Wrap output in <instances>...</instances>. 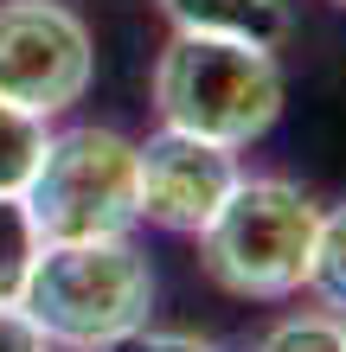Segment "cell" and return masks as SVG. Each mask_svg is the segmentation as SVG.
<instances>
[{"mask_svg": "<svg viewBox=\"0 0 346 352\" xmlns=\"http://www.w3.org/2000/svg\"><path fill=\"white\" fill-rule=\"evenodd\" d=\"M19 307L52 346L109 352L154 314V269L129 237H77L45 243L26 276Z\"/></svg>", "mask_w": 346, "mask_h": 352, "instance_id": "1", "label": "cell"}, {"mask_svg": "<svg viewBox=\"0 0 346 352\" xmlns=\"http://www.w3.org/2000/svg\"><path fill=\"white\" fill-rule=\"evenodd\" d=\"M154 109L167 129L206 135L218 148H250L282 116L276 52L218 32H173L154 58Z\"/></svg>", "mask_w": 346, "mask_h": 352, "instance_id": "2", "label": "cell"}, {"mask_svg": "<svg viewBox=\"0 0 346 352\" xmlns=\"http://www.w3.org/2000/svg\"><path fill=\"white\" fill-rule=\"evenodd\" d=\"M321 205L295 179H237L212 224L199 231V263L206 276L237 301H289L308 282Z\"/></svg>", "mask_w": 346, "mask_h": 352, "instance_id": "3", "label": "cell"}, {"mask_svg": "<svg viewBox=\"0 0 346 352\" xmlns=\"http://www.w3.org/2000/svg\"><path fill=\"white\" fill-rule=\"evenodd\" d=\"M26 212L45 243H77V237H129L141 218L135 205V141L116 129H65L45 141L39 167L26 179Z\"/></svg>", "mask_w": 346, "mask_h": 352, "instance_id": "4", "label": "cell"}, {"mask_svg": "<svg viewBox=\"0 0 346 352\" xmlns=\"http://www.w3.org/2000/svg\"><path fill=\"white\" fill-rule=\"evenodd\" d=\"M96 77L90 26L65 0H0V102L65 116Z\"/></svg>", "mask_w": 346, "mask_h": 352, "instance_id": "5", "label": "cell"}, {"mask_svg": "<svg viewBox=\"0 0 346 352\" xmlns=\"http://www.w3.org/2000/svg\"><path fill=\"white\" fill-rule=\"evenodd\" d=\"M237 179H244L237 148H218L206 135H186V129L160 122L148 141H135V205L160 231L199 237Z\"/></svg>", "mask_w": 346, "mask_h": 352, "instance_id": "6", "label": "cell"}, {"mask_svg": "<svg viewBox=\"0 0 346 352\" xmlns=\"http://www.w3.org/2000/svg\"><path fill=\"white\" fill-rule=\"evenodd\" d=\"M167 13L173 32H218V38H244V45L282 52L295 32L289 0H154Z\"/></svg>", "mask_w": 346, "mask_h": 352, "instance_id": "7", "label": "cell"}, {"mask_svg": "<svg viewBox=\"0 0 346 352\" xmlns=\"http://www.w3.org/2000/svg\"><path fill=\"white\" fill-rule=\"evenodd\" d=\"M308 295L321 301V314L346 320V199L334 212H321L314 224V250H308Z\"/></svg>", "mask_w": 346, "mask_h": 352, "instance_id": "8", "label": "cell"}, {"mask_svg": "<svg viewBox=\"0 0 346 352\" xmlns=\"http://www.w3.org/2000/svg\"><path fill=\"white\" fill-rule=\"evenodd\" d=\"M39 250H45V237H39L26 199H19V192H0V301H19V295H26V276H32Z\"/></svg>", "mask_w": 346, "mask_h": 352, "instance_id": "9", "label": "cell"}, {"mask_svg": "<svg viewBox=\"0 0 346 352\" xmlns=\"http://www.w3.org/2000/svg\"><path fill=\"white\" fill-rule=\"evenodd\" d=\"M45 141H52L45 116L0 102V192H26V179L39 167V154H45Z\"/></svg>", "mask_w": 346, "mask_h": 352, "instance_id": "10", "label": "cell"}, {"mask_svg": "<svg viewBox=\"0 0 346 352\" xmlns=\"http://www.w3.org/2000/svg\"><path fill=\"white\" fill-rule=\"evenodd\" d=\"M257 352H346V320L334 314H289L257 340Z\"/></svg>", "mask_w": 346, "mask_h": 352, "instance_id": "11", "label": "cell"}, {"mask_svg": "<svg viewBox=\"0 0 346 352\" xmlns=\"http://www.w3.org/2000/svg\"><path fill=\"white\" fill-rule=\"evenodd\" d=\"M109 352H225L218 340H199V333H160V327H135L129 340H116Z\"/></svg>", "mask_w": 346, "mask_h": 352, "instance_id": "12", "label": "cell"}, {"mask_svg": "<svg viewBox=\"0 0 346 352\" xmlns=\"http://www.w3.org/2000/svg\"><path fill=\"white\" fill-rule=\"evenodd\" d=\"M0 352H52V340L32 327V314L19 301H0Z\"/></svg>", "mask_w": 346, "mask_h": 352, "instance_id": "13", "label": "cell"}, {"mask_svg": "<svg viewBox=\"0 0 346 352\" xmlns=\"http://www.w3.org/2000/svg\"><path fill=\"white\" fill-rule=\"evenodd\" d=\"M334 7H346V0H334Z\"/></svg>", "mask_w": 346, "mask_h": 352, "instance_id": "14", "label": "cell"}]
</instances>
